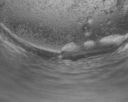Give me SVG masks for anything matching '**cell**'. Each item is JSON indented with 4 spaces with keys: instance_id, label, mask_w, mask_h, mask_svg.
Listing matches in <instances>:
<instances>
[{
    "instance_id": "obj_1",
    "label": "cell",
    "mask_w": 128,
    "mask_h": 102,
    "mask_svg": "<svg viewBox=\"0 0 128 102\" xmlns=\"http://www.w3.org/2000/svg\"><path fill=\"white\" fill-rule=\"evenodd\" d=\"M128 49V44H127V45L124 46V48H123V50H125V49Z\"/></svg>"
}]
</instances>
